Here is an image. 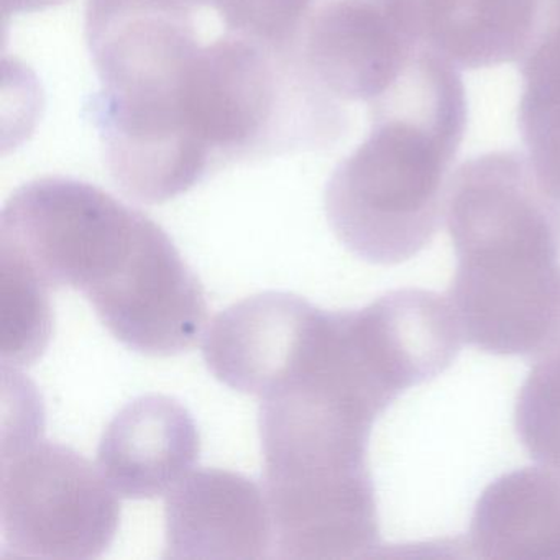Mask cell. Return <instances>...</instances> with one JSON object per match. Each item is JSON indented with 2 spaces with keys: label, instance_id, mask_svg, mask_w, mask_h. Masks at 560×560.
I'll return each mask as SVG.
<instances>
[{
  "label": "cell",
  "instance_id": "6da1fadb",
  "mask_svg": "<svg viewBox=\"0 0 560 560\" xmlns=\"http://www.w3.org/2000/svg\"><path fill=\"white\" fill-rule=\"evenodd\" d=\"M465 127L462 78L422 47L375 101L369 140L330 186V224L349 250L370 264L396 265L431 244Z\"/></svg>",
  "mask_w": 560,
  "mask_h": 560
},
{
  "label": "cell",
  "instance_id": "7a4b0ae2",
  "mask_svg": "<svg viewBox=\"0 0 560 560\" xmlns=\"http://www.w3.org/2000/svg\"><path fill=\"white\" fill-rule=\"evenodd\" d=\"M264 491L277 559H352L378 544L369 432L314 402H261Z\"/></svg>",
  "mask_w": 560,
  "mask_h": 560
},
{
  "label": "cell",
  "instance_id": "3957f363",
  "mask_svg": "<svg viewBox=\"0 0 560 560\" xmlns=\"http://www.w3.org/2000/svg\"><path fill=\"white\" fill-rule=\"evenodd\" d=\"M4 445L0 524L15 557L96 559L120 523L117 491L88 458L37 432Z\"/></svg>",
  "mask_w": 560,
  "mask_h": 560
},
{
  "label": "cell",
  "instance_id": "277c9868",
  "mask_svg": "<svg viewBox=\"0 0 560 560\" xmlns=\"http://www.w3.org/2000/svg\"><path fill=\"white\" fill-rule=\"evenodd\" d=\"M145 219L83 186H34L5 211L0 254L48 290L74 288L90 298L126 270Z\"/></svg>",
  "mask_w": 560,
  "mask_h": 560
},
{
  "label": "cell",
  "instance_id": "5b68a950",
  "mask_svg": "<svg viewBox=\"0 0 560 560\" xmlns=\"http://www.w3.org/2000/svg\"><path fill=\"white\" fill-rule=\"evenodd\" d=\"M444 218L458 267L559 261L560 201L523 153L491 152L464 163L448 183Z\"/></svg>",
  "mask_w": 560,
  "mask_h": 560
},
{
  "label": "cell",
  "instance_id": "8992f818",
  "mask_svg": "<svg viewBox=\"0 0 560 560\" xmlns=\"http://www.w3.org/2000/svg\"><path fill=\"white\" fill-rule=\"evenodd\" d=\"M273 526L264 488L235 471H191L165 504V559H264Z\"/></svg>",
  "mask_w": 560,
  "mask_h": 560
},
{
  "label": "cell",
  "instance_id": "52a82bcc",
  "mask_svg": "<svg viewBox=\"0 0 560 560\" xmlns=\"http://www.w3.org/2000/svg\"><path fill=\"white\" fill-rule=\"evenodd\" d=\"M317 307L290 293H261L218 314L206 332L208 369L235 392L270 396L300 355Z\"/></svg>",
  "mask_w": 560,
  "mask_h": 560
},
{
  "label": "cell",
  "instance_id": "ba28073f",
  "mask_svg": "<svg viewBox=\"0 0 560 560\" xmlns=\"http://www.w3.org/2000/svg\"><path fill=\"white\" fill-rule=\"evenodd\" d=\"M199 448L198 428L185 406L149 395L114 416L101 439L97 467L119 497L152 500L191 474Z\"/></svg>",
  "mask_w": 560,
  "mask_h": 560
},
{
  "label": "cell",
  "instance_id": "9c48e42d",
  "mask_svg": "<svg viewBox=\"0 0 560 560\" xmlns=\"http://www.w3.org/2000/svg\"><path fill=\"white\" fill-rule=\"evenodd\" d=\"M544 0H412L421 44L465 70L521 60Z\"/></svg>",
  "mask_w": 560,
  "mask_h": 560
},
{
  "label": "cell",
  "instance_id": "30bf717a",
  "mask_svg": "<svg viewBox=\"0 0 560 560\" xmlns=\"http://www.w3.org/2000/svg\"><path fill=\"white\" fill-rule=\"evenodd\" d=\"M471 547L488 559H560V471L524 468L478 501Z\"/></svg>",
  "mask_w": 560,
  "mask_h": 560
},
{
  "label": "cell",
  "instance_id": "8fae6325",
  "mask_svg": "<svg viewBox=\"0 0 560 560\" xmlns=\"http://www.w3.org/2000/svg\"><path fill=\"white\" fill-rule=\"evenodd\" d=\"M520 61L521 137L540 182L560 201V0H544Z\"/></svg>",
  "mask_w": 560,
  "mask_h": 560
},
{
  "label": "cell",
  "instance_id": "7c38bea8",
  "mask_svg": "<svg viewBox=\"0 0 560 560\" xmlns=\"http://www.w3.org/2000/svg\"><path fill=\"white\" fill-rule=\"evenodd\" d=\"M2 265V357L25 365L42 355L51 336L50 290L8 255Z\"/></svg>",
  "mask_w": 560,
  "mask_h": 560
},
{
  "label": "cell",
  "instance_id": "4fadbf2b",
  "mask_svg": "<svg viewBox=\"0 0 560 560\" xmlns=\"http://www.w3.org/2000/svg\"><path fill=\"white\" fill-rule=\"evenodd\" d=\"M516 429L534 460L560 471V349L536 357L517 396Z\"/></svg>",
  "mask_w": 560,
  "mask_h": 560
}]
</instances>
